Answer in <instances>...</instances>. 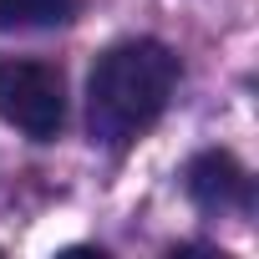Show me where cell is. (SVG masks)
<instances>
[{"mask_svg": "<svg viewBox=\"0 0 259 259\" xmlns=\"http://www.w3.org/2000/svg\"><path fill=\"white\" fill-rule=\"evenodd\" d=\"M178 87V56L163 41H117L97 56L87 76V127L107 148L138 143L148 127L163 117L168 97Z\"/></svg>", "mask_w": 259, "mask_h": 259, "instance_id": "cell-1", "label": "cell"}, {"mask_svg": "<svg viewBox=\"0 0 259 259\" xmlns=\"http://www.w3.org/2000/svg\"><path fill=\"white\" fill-rule=\"evenodd\" d=\"M0 117L31 143H51L66 122V81L46 61H0Z\"/></svg>", "mask_w": 259, "mask_h": 259, "instance_id": "cell-2", "label": "cell"}, {"mask_svg": "<svg viewBox=\"0 0 259 259\" xmlns=\"http://www.w3.org/2000/svg\"><path fill=\"white\" fill-rule=\"evenodd\" d=\"M188 198L208 213L249 208V173L239 168L234 153H198L188 163Z\"/></svg>", "mask_w": 259, "mask_h": 259, "instance_id": "cell-3", "label": "cell"}, {"mask_svg": "<svg viewBox=\"0 0 259 259\" xmlns=\"http://www.w3.org/2000/svg\"><path fill=\"white\" fill-rule=\"evenodd\" d=\"M76 16V0H0V31H51Z\"/></svg>", "mask_w": 259, "mask_h": 259, "instance_id": "cell-4", "label": "cell"}]
</instances>
